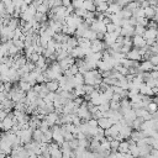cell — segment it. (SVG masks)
<instances>
[{"instance_id": "7bdbcfd3", "label": "cell", "mask_w": 158, "mask_h": 158, "mask_svg": "<svg viewBox=\"0 0 158 158\" xmlns=\"http://www.w3.org/2000/svg\"><path fill=\"white\" fill-rule=\"evenodd\" d=\"M110 143H111V151H117L118 149V146H120V141L118 139L114 138Z\"/></svg>"}, {"instance_id": "3957f363", "label": "cell", "mask_w": 158, "mask_h": 158, "mask_svg": "<svg viewBox=\"0 0 158 158\" xmlns=\"http://www.w3.org/2000/svg\"><path fill=\"white\" fill-rule=\"evenodd\" d=\"M90 28L94 30V31H96L98 33H106V32H107V30H106V25H105L102 21L98 20V19L90 25Z\"/></svg>"}, {"instance_id": "d590c367", "label": "cell", "mask_w": 158, "mask_h": 158, "mask_svg": "<svg viewBox=\"0 0 158 158\" xmlns=\"http://www.w3.org/2000/svg\"><path fill=\"white\" fill-rule=\"evenodd\" d=\"M49 10H51V9H49V6H48L46 2H42L41 5L37 6V11L41 12V14H48Z\"/></svg>"}, {"instance_id": "ac0fdd59", "label": "cell", "mask_w": 158, "mask_h": 158, "mask_svg": "<svg viewBox=\"0 0 158 158\" xmlns=\"http://www.w3.org/2000/svg\"><path fill=\"white\" fill-rule=\"evenodd\" d=\"M144 14H146V17H147L148 20H153L154 16H156V14H157V7L149 5L148 7L144 9Z\"/></svg>"}, {"instance_id": "f35d334b", "label": "cell", "mask_w": 158, "mask_h": 158, "mask_svg": "<svg viewBox=\"0 0 158 158\" xmlns=\"http://www.w3.org/2000/svg\"><path fill=\"white\" fill-rule=\"evenodd\" d=\"M74 14H75V15H78L79 17H83V19H85V16H86L88 11H86V10H84L83 7H79V9H75Z\"/></svg>"}, {"instance_id": "8fae6325", "label": "cell", "mask_w": 158, "mask_h": 158, "mask_svg": "<svg viewBox=\"0 0 158 158\" xmlns=\"http://www.w3.org/2000/svg\"><path fill=\"white\" fill-rule=\"evenodd\" d=\"M70 56L72 57H74L75 59H84L86 56H85V53H84V49L81 48V47H75V48H73L72 51H70Z\"/></svg>"}, {"instance_id": "6f0895ef", "label": "cell", "mask_w": 158, "mask_h": 158, "mask_svg": "<svg viewBox=\"0 0 158 158\" xmlns=\"http://www.w3.org/2000/svg\"><path fill=\"white\" fill-rule=\"evenodd\" d=\"M70 158H74V157H70Z\"/></svg>"}, {"instance_id": "9c48e42d", "label": "cell", "mask_w": 158, "mask_h": 158, "mask_svg": "<svg viewBox=\"0 0 158 158\" xmlns=\"http://www.w3.org/2000/svg\"><path fill=\"white\" fill-rule=\"evenodd\" d=\"M133 128L131 125H125V126H121L120 128V136L123 138V139H128L131 137V133H132Z\"/></svg>"}, {"instance_id": "4dcf8cb0", "label": "cell", "mask_w": 158, "mask_h": 158, "mask_svg": "<svg viewBox=\"0 0 158 158\" xmlns=\"http://www.w3.org/2000/svg\"><path fill=\"white\" fill-rule=\"evenodd\" d=\"M73 81H74V84H75V86L77 85H81V84H84V74L83 73H77L74 77H73Z\"/></svg>"}, {"instance_id": "83f0119b", "label": "cell", "mask_w": 158, "mask_h": 158, "mask_svg": "<svg viewBox=\"0 0 158 158\" xmlns=\"http://www.w3.org/2000/svg\"><path fill=\"white\" fill-rule=\"evenodd\" d=\"M118 152H122V153H126V152H130V143L127 139H123L120 142V146H118Z\"/></svg>"}, {"instance_id": "7dc6e473", "label": "cell", "mask_w": 158, "mask_h": 158, "mask_svg": "<svg viewBox=\"0 0 158 158\" xmlns=\"http://www.w3.org/2000/svg\"><path fill=\"white\" fill-rule=\"evenodd\" d=\"M123 46H128V47H132L133 43H132V38L131 37H123Z\"/></svg>"}, {"instance_id": "f5cc1de1", "label": "cell", "mask_w": 158, "mask_h": 158, "mask_svg": "<svg viewBox=\"0 0 158 158\" xmlns=\"http://www.w3.org/2000/svg\"><path fill=\"white\" fill-rule=\"evenodd\" d=\"M95 4H99V2H104V1H107V0H94Z\"/></svg>"}, {"instance_id": "2e32d148", "label": "cell", "mask_w": 158, "mask_h": 158, "mask_svg": "<svg viewBox=\"0 0 158 158\" xmlns=\"http://www.w3.org/2000/svg\"><path fill=\"white\" fill-rule=\"evenodd\" d=\"M112 69H114V68H112L107 62H105L104 59H101V60L98 62V70H99L100 73L107 72V70H112Z\"/></svg>"}, {"instance_id": "f6af8a7d", "label": "cell", "mask_w": 158, "mask_h": 158, "mask_svg": "<svg viewBox=\"0 0 158 158\" xmlns=\"http://www.w3.org/2000/svg\"><path fill=\"white\" fill-rule=\"evenodd\" d=\"M99 110L105 112V111H109L110 110V102H102L101 105H99Z\"/></svg>"}, {"instance_id": "680465c9", "label": "cell", "mask_w": 158, "mask_h": 158, "mask_svg": "<svg viewBox=\"0 0 158 158\" xmlns=\"http://www.w3.org/2000/svg\"><path fill=\"white\" fill-rule=\"evenodd\" d=\"M157 9H158V5H157Z\"/></svg>"}, {"instance_id": "74e56055", "label": "cell", "mask_w": 158, "mask_h": 158, "mask_svg": "<svg viewBox=\"0 0 158 158\" xmlns=\"http://www.w3.org/2000/svg\"><path fill=\"white\" fill-rule=\"evenodd\" d=\"M133 16L137 19V17H146V14H144V9L143 7H138L137 10L133 11Z\"/></svg>"}, {"instance_id": "7c38bea8", "label": "cell", "mask_w": 158, "mask_h": 158, "mask_svg": "<svg viewBox=\"0 0 158 158\" xmlns=\"http://www.w3.org/2000/svg\"><path fill=\"white\" fill-rule=\"evenodd\" d=\"M122 115H123V118L128 122V125H131L132 121H135V120L137 118V115H136V110H135V109H130V110H127L126 112H123Z\"/></svg>"}, {"instance_id": "836d02e7", "label": "cell", "mask_w": 158, "mask_h": 158, "mask_svg": "<svg viewBox=\"0 0 158 158\" xmlns=\"http://www.w3.org/2000/svg\"><path fill=\"white\" fill-rule=\"evenodd\" d=\"M151 114H156V112H158V104L156 102V101H151L149 104H148V106L146 107Z\"/></svg>"}, {"instance_id": "c3c4849f", "label": "cell", "mask_w": 158, "mask_h": 158, "mask_svg": "<svg viewBox=\"0 0 158 158\" xmlns=\"http://www.w3.org/2000/svg\"><path fill=\"white\" fill-rule=\"evenodd\" d=\"M149 60L153 65H158V54H152L149 57Z\"/></svg>"}, {"instance_id": "603a6c76", "label": "cell", "mask_w": 158, "mask_h": 158, "mask_svg": "<svg viewBox=\"0 0 158 158\" xmlns=\"http://www.w3.org/2000/svg\"><path fill=\"white\" fill-rule=\"evenodd\" d=\"M122 9H123V7H122V6H120L118 4H116V2H110L107 12H110V14H118Z\"/></svg>"}, {"instance_id": "816d5d0a", "label": "cell", "mask_w": 158, "mask_h": 158, "mask_svg": "<svg viewBox=\"0 0 158 158\" xmlns=\"http://www.w3.org/2000/svg\"><path fill=\"white\" fill-rule=\"evenodd\" d=\"M151 154H152L153 157L158 158V148H152V151H151Z\"/></svg>"}, {"instance_id": "ab89813d", "label": "cell", "mask_w": 158, "mask_h": 158, "mask_svg": "<svg viewBox=\"0 0 158 158\" xmlns=\"http://www.w3.org/2000/svg\"><path fill=\"white\" fill-rule=\"evenodd\" d=\"M110 109L111 110H120L121 109V102L116 101V100H111L110 101Z\"/></svg>"}, {"instance_id": "d6986e66", "label": "cell", "mask_w": 158, "mask_h": 158, "mask_svg": "<svg viewBox=\"0 0 158 158\" xmlns=\"http://www.w3.org/2000/svg\"><path fill=\"white\" fill-rule=\"evenodd\" d=\"M84 10L86 11H96V4L94 0H85L83 2V6H81Z\"/></svg>"}, {"instance_id": "db71d44e", "label": "cell", "mask_w": 158, "mask_h": 158, "mask_svg": "<svg viewBox=\"0 0 158 158\" xmlns=\"http://www.w3.org/2000/svg\"><path fill=\"white\" fill-rule=\"evenodd\" d=\"M126 4H128V2H131V1H133V0H123Z\"/></svg>"}, {"instance_id": "b9f144b4", "label": "cell", "mask_w": 158, "mask_h": 158, "mask_svg": "<svg viewBox=\"0 0 158 158\" xmlns=\"http://www.w3.org/2000/svg\"><path fill=\"white\" fill-rule=\"evenodd\" d=\"M41 58V54L40 53H37V52H35V53H32L30 57H28V60H31V62H33V63H37V60Z\"/></svg>"}, {"instance_id": "5bb4252c", "label": "cell", "mask_w": 158, "mask_h": 158, "mask_svg": "<svg viewBox=\"0 0 158 158\" xmlns=\"http://www.w3.org/2000/svg\"><path fill=\"white\" fill-rule=\"evenodd\" d=\"M139 93H141L142 95H146V96H152V95H154L153 89H152L151 86H148V85L146 84V81L139 86Z\"/></svg>"}, {"instance_id": "ffe728a7", "label": "cell", "mask_w": 158, "mask_h": 158, "mask_svg": "<svg viewBox=\"0 0 158 158\" xmlns=\"http://www.w3.org/2000/svg\"><path fill=\"white\" fill-rule=\"evenodd\" d=\"M46 85H47V89H48L49 91H56V93H57V91L59 90V88H60L58 80H49V81L46 83Z\"/></svg>"}, {"instance_id": "bcb514c9", "label": "cell", "mask_w": 158, "mask_h": 158, "mask_svg": "<svg viewBox=\"0 0 158 158\" xmlns=\"http://www.w3.org/2000/svg\"><path fill=\"white\" fill-rule=\"evenodd\" d=\"M85 0H72V5L75 7V9H79V7H81L83 6V2H84Z\"/></svg>"}, {"instance_id": "ba28073f", "label": "cell", "mask_w": 158, "mask_h": 158, "mask_svg": "<svg viewBox=\"0 0 158 158\" xmlns=\"http://www.w3.org/2000/svg\"><path fill=\"white\" fill-rule=\"evenodd\" d=\"M126 58H128V59H131V60H137V62H139V60L143 59V57H142V54L139 53L138 48H133V49H131V51L126 54Z\"/></svg>"}, {"instance_id": "6da1fadb", "label": "cell", "mask_w": 158, "mask_h": 158, "mask_svg": "<svg viewBox=\"0 0 158 158\" xmlns=\"http://www.w3.org/2000/svg\"><path fill=\"white\" fill-rule=\"evenodd\" d=\"M83 22H84V19H83V17H79V16L75 15V14H72V15L67 16V19H65V21H64V23H67L68 26L75 27V28H78Z\"/></svg>"}, {"instance_id": "9a60e30c", "label": "cell", "mask_w": 158, "mask_h": 158, "mask_svg": "<svg viewBox=\"0 0 158 158\" xmlns=\"http://www.w3.org/2000/svg\"><path fill=\"white\" fill-rule=\"evenodd\" d=\"M63 23L64 22H62V21H58V20H49V27L51 28H53L57 33L58 32H62V27H63Z\"/></svg>"}, {"instance_id": "d4e9b609", "label": "cell", "mask_w": 158, "mask_h": 158, "mask_svg": "<svg viewBox=\"0 0 158 158\" xmlns=\"http://www.w3.org/2000/svg\"><path fill=\"white\" fill-rule=\"evenodd\" d=\"M152 148H153V147H152L151 144H146V146L139 147V157H147V156L151 153Z\"/></svg>"}, {"instance_id": "e0dca14e", "label": "cell", "mask_w": 158, "mask_h": 158, "mask_svg": "<svg viewBox=\"0 0 158 158\" xmlns=\"http://www.w3.org/2000/svg\"><path fill=\"white\" fill-rule=\"evenodd\" d=\"M153 67L154 65L151 63V60L146 59L139 64V72H151V70H153Z\"/></svg>"}, {"instance_id": "30bf717a", "label": "cell", "mask_w": 158, "mask_h": 158, "mask_svg": "<svg viewBox=\"0 0 158 158\" xmlns=\"http://www.w3.org/2000/svg\"><path fill=\"white\" fill-rule=\"evenodd\" d=\"M144 40L148 41V40H156L157 41V37H158V28H149L147 27L146 28V32L143 35Z\"/></svg>"}, {"instance_id": "1f68e13d", "label": "cell", "mask_w": 158, "mask_h": 158, "mask_svg": "<svg viewBox=\"0 0 158 158\" xmlns=\"http://www.w3.org/2000/svg\"><path fill=\"white\" fill-rule=\"evenodd\" d=\"M19 86H20V89H21V90H23L25 93H28V91H30V90H32V88H33L28 81H25V80H20Z\"/></svg>"}, {"instance_id": "ee69618b", "label": "cell", "mask_w": 158, "mask_h": 158, "mask_svg": "<svg viewBox=\"0 0 158 158\" xmlns=\"http://www.w3.org/2000/svg\"><path fill=\"white\" fill-rule=\"evenodd\" d=\"M117 27H118V26H116L114 22H110L109 25H106V30H107V32H109V33H111V32H115Z\"/></svg>"}, {"instance_id": "7a4b0ae2", "label": "cell", "mask_w": 158, "mask_h": 158, "mask_svg": "<svg viewBox=\"0 0 158 158\" xmlns=\"http://www.w3.org/2000/svg\"><path fill=\"white\" fill-rule=\"evenodd\" d=\"M14 125H15V116H14V114H9V116L1 121V128H2L4 132L11 131Z\"/></svg>"}, {"instance_id": "e575fe53", "label": "cell", "mask_w": 158, "mask_h": 158, "mask_svg": "<svg viewBox=\"0 0 158 158\" xmlns=\"http://www.w3.org/2000/svg\"><path fill=\"white\" fill-rule=\"evenodd\" d=\"M143 118H141V117H137L135 121H132V123H131V126H132V128L133 130H141V126H142V123H143Z\"/></svg>"}, {"instance_id": "f907efd6", "label": "cell", "mask_w": 158, "mask_h": 158, "mask_svg": "<svg viewBox=\"0 0 158 158\" xmlns=\"http://www.w3.org/2000/svg\"><path fill=\"white\" fill-rule=\"evenodd\" d=\"M62 5L65 6V7H68V6L72 5V0H62Z\"/></svg>"}, {"instance_id": "7402d4cb", "label": "cell", "mask_w": 158, "mask_h": 158, "mask_svg": "<svg viewBox=\"0 0 158 158\" xmlns=\"http://www.w3.org/2000/svg\"><path fill=\"white\" fill-rule=\"evenodd\" d=\"M43 137H44V132H43L42 130H40V128L33 130V141L41 143V142L43 141Z\"/></svg>"}, {"instance_id": "5b68a950", "label": "cell", "mask_w": 158, "mask_h": 158, "mask_svg": "<svg viewBox=\"0 0 158 158\" xmlns=\"http://www.w3.org/2000/svg\"><path fill=\"white\" fill-rule=\"evenodd\" d=\"M117 38H118V35H117L116 32H111V33L106 32V33H105V37H104V42H105V44H106L107 48H109L110 46H112L114 43L117 42Z\"/></svg>"}, {"instance_id": "4316f807", "label": "cell", "mask_w": 158, "mask_h": 158, "mask_svg": "<svg viewBox=\"0 0 158 158\" xmlns=\"http://www.w3.org/2000/svg\"><path fill=\"white\" fill-rule=\"evenodd\" d=\"M67 44H68V48H69V51H72L73 48H75V47H78L79 46V41H78V37H69V40L67 41Z\"/></svg>"}, {"instance_id": "484cf974", "label": "cell", "mask_w": 158, "mask_h": 158, "mask_svg": "<svg viewBox=\"0 0 158 158\" xmlns=\"http://www.w3.org/2000/svg\"><path fill=\"white\" fill-rule=\"evenodd\" d=\"M118 15H120V16H121V19H123V20H128V19H131V17L133 16L132 11H131V10H128L127 7H123V9L118 12Z\"/></svg>"}, {"instance_id": "8992f818", "label": "cell", "mask_w": 158, "mask_h": 158, "mask_svg": "<svg viewBox=\"0 0 158 158\" xmlns=\"http://www.w3.org/2000/svg\"><path fill=\"white\" fill-rule=\"evenodd\" d=\"M59 118H60V115L57 114L56 111H53V112H49L48 115H46V118H44V120H46V121L49 123V126L52 127V126L59 123Z\"/></svg>"}, {"instance_id": "681fc988", "label": "cell", "mask_w": 158, "mask_h": 158, "mask_svg": "<svg viewBox=\"0 0 158 158\" xmlns=\"http://www.w3.org/2000/svg\"><path fill=\"white\" fill-rule=\"evenodd\" d=\"M149 78L158 79V70H151V72H149Z\"/></svg>"}, {"instance_id": "8d00e7d4", "label": "cell", "mask_w": 158, "mask_h": 158, "mask_svg": "<svg viewBox=\"0 0 158 158\" xmlns=\"http://www.w3.org/2000/svg\"><path fill=\"white\" fill-rule=\"evenodd\" d=\"M144 32H146V27H144V26H141V25H136V26H135V35L143 36Z\"/></svg>"}, {"instance_id": "f546056e", "label": "cell", "mask_w": 158, "mask_h": 158, "mask_svg": "<svg viewBox=\"0 0 158 158\" xmlns=\"http://www.w3.org/2000/svg\"><path fill=\"white\" fill-rule=\"evenodd\" d=\"M109 2L104 1V2H99L96 4V12H106L109 10Z\"/></svg>"}, {"instance_id": "277c9868", "label": "cell", "mask_w": 158, "mask_h": 158, "mask_svg": "<svg viewBox=\"0 0 158 158\" xmlns=\"http://www.w3.org/2000/svg\"><path fill=\"white\" fill-rule=\"evenodd\" d=\"M105 48H107V46L105 44V42L102 40L96 38V40L91 41V49H93V52H102Z\"/></svg>"}, {"instance_id": "60d3db41", "label": "cell", "mask_w": 158, "mask_h": 158, "mask_svg": "<svg viewBox=\"0 0 158 158\" xmlns=\"http://www.w3.org/2000/svg\"><path fill=\"white\" fill-rule=\"evenodd\" d=\"M40 130H42L43 132H46V131H48L49 128H51V126H49V123L46 121V120H42L41 121V125H40V127H38Z\"/></svg>"}, {"instance_id": "44dd1931", "label": "cell", "mask_w": 158, "mask_h": 158, "mask_svg": "<svg viewBox=\"0 0 158 158\" xmlns=\"http://www.w3.org/2000/svg\"><path fill=\"white\" fill-rule=\"evenodd\" d=\"M120 102H121V109H120V111H121L122 114H123V112H126L127 110L132 109V104H131V100H128V98L122 99Z\"/></svg>"}, {"instance_id": "cb8c5ba5", "label": "cell", "mask_w": 158, "mask_h": 158, "mask_svg": "<svg viewBox=\"0 0 158 158\" xmlns=\"http://www.w3.org/2000/svg\"><path fill=\"white\" fill-rule=\"evenodd\" d=\"M75 31H77L75 27H72V26H68L67 23H63V27H62L63 33H65L68 36H73V35H75Z\"/></svg>"}, {"instance_id": "f1b7e54d", "label": "cell", "mask_w": 158, "mask_h": 158, "mask_svg": "<svg viewBox=\"0 0 158 158\" xmlns=\"http://www.w3.org/2000/svg\"><path fill=\"white\" fill-rule=\"evenodd\" d=\"M83 37H84V38H88V40H90V41H93V40H96V38H98V32L94 31V30H91V28H89V30H86V32L84 33Z\"/></svg>"}, {"instance_id": "11a10c76", "label": "cell", "mask_w": 158, "mask_h": 158, "mask_svg": "<svg viewBox=\"0 0 158 158\" xmlns=\"http://www.w3.org/2000/svg\"><path fill=\"white\" fill-rule=\"evenodd\" d=\"M5 158H12V157H11V154H7V156H6Z\"/></svg>"}, {"instance_id": "4fadbf2b", "label": "cell", "mask_w": 158, "mask_h": 158, "mask_svg": "<svg viewBox=\"0 0 158 158\" xmlns=\"http://www.w3.org/2000/svg\"><path fill=\"white\" fill-rule=\"evenodd\" d=\"M99 121V127L106 130V128H110L112 125H114V121L110 118V117H101L98 120Z\"/></svg>"}, {"instance_id": "9f6ffc18", "label": "cell", "mask_w": 158, "mask_h": 158, "mask_svg": "<svg viewBox=\"0 0 158 158\" xmlns=\"http://www.w3.org/2000/svg\"><path fill=\"white\" fill-rule=\"evenodd\" d=\"M157 43H158V37H157Z\"/></svg>"}, {"instance_id": "52a82bcc", "label": "cell", "mask_w": 158, "mask_h": 158, "mask_svg": "<svg viewBox=\"0 0 158 158\" xmlns=\"http://www.w3.org/2000/svg\"><path fill=\"white\" fill-rule=\"evenodd\" d=\"M132 43H133L135 48H142V47L147 46V41L144 40V37L143 36H138V35H135L132 37Z\"/></svg>"}, {"instance_id": "d6a6232c", "label": "cell", "mask_w": 158, "mask_h": 158, "mask_svg": "<svg viewBox=\"0 0 158 158\" xmlns=\"http://www.w3.org/2000/svg\"><path fill=\"white\" fill-rule=\"evenodd\" d=\"M74 94H75V96H83V95H86V93H85V88H84V84H81V85H77L75 88H74Z\"/></svg>"}]
</instances>
